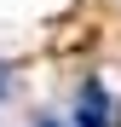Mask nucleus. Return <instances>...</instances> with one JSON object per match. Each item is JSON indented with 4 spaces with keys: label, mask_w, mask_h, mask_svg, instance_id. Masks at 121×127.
Returning a JSON list of instances; mask_svg holds the SVG:
<instances>
[{
    "label": "nucleus",
    "mask_w": 121,
    "mask_h": 127,
    "mask_svg": "<svg viewBox=\"0 0 121 127\" xmlns=\"http://www.w3.org/2000/svg\"><path fill=\"white\" fill-rule=\"evenodd\" d=\"M75 127H110V98H104L98 81L81 87V98H75Z\"/></svg>",
    "instance_id": "nucleus-1"
},
{
    "label": "nucleus",
    "mask_w": 121,
    "mask_h": 127,
    "mask_svg": "<svg viewBox=\"0 0 121 127\" xmlns=\"http://www.w3.org/2000/svg\"><path fill=\"white\" fill-rule=\"evenodd\" d=\"M0 98H6V81H0Z\"/></svg>",
    "instance_id": "nucleus-3"
},
{
    "label": "nucleus",
    "mask_w": 121,
    "mask_h": 127,
    "mask_svg": "<svg viewBox=\"0 0 121 127\" xmlns=\"http://www.w3.org/2000/svg\"><path fill=\"white\" fill-rule=\"evenodd\" d=\"M35 127H58V121H35Z\"/></svg>",
    "instance_id": "nucleus-2"
}]
</instances>
